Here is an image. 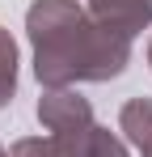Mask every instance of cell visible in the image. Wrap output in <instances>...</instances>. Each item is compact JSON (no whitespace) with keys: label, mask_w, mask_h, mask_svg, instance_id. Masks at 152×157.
Returning a JSON list of instances; mask_svg holds the SVG:
<instances>
[{"label":"cell","mask_w":152,"mask_h":157,"mask_svg":"<svg viewBox=\"0 0 152 157\" xmlns=\"http://www.w3.org/2000/svg\"><path fill=\"white\" fill-rule=\"evenodd\" d=\"M85 9L97 17L101 26L118 30L127 38H135V34H144L152 26V4L148 0H89Z\"/></svg>","instance_id":"3"},{"label":"cell","mask_w":152,"mask_h":157,"mask_svg":"<svg viewBox=\"0 0 152 157\" xmlns=\"http://www.w3.org/2000/svg\"><path fill=\"white\" fill-rule=\"evenodd\" d=\"M148 68H152V43H148Z\"/></svg>","instance_id":"8"},{"label":"cell","mask_w":152,"mask_h":157,"mask_svg":"<svg viewBox=\"0 0 152 157\" xmlns=\"http://www.w3.org/2000/svg\"><path fill=\"white\" fill-rule=\"evenodd\" d=\"M38 123L55 140H72V136H85L93 128V106L76 89H47L38 98Z\"/></svg>","instance_id":"2"},{"label":"cell","mask_w":152,"mask_h":157,"mask_svg":"<svg viewBox=\"0 0 152 157\" xmlns=\"http://www.w3.org/2000/svg\"><path fill=\"white\" fill-rule=\"evenodd\" d=\"M148 4H152V0H148Z\"/></svg>","instance_id":"10"},{"label":"cell","mask_w":152,"mask_h":157,"mask_svg":"<svg viewBox=\"0 0 152 157\" xmlns=\"http://www.w3.org/2000/svg\"><path fill=\"white\" fill-rule=\"evenodd\" d=\"M55 140V136H51ZM59 144V153L63 157H131V149H127L123 136H114L110 128H93L85 132V136H72V140H55Z\"/></svg>","instance_id":"4"},{"label":"cell","mask_w":152,"mask_h":157,"mask_svg":"<svg viewBox=\"0 0 152 157\" xmlns=\"http://www.w3.org/2000/svg\"><path fill=\"white\" fill-rule=\"evenodd\" d=\"M25 34L34 47V77L42 89L114 81L131 64V38L101 26L76 0H34L25 9Z\"/></svg>","instance_id":"1"},{"label":"cell","mask_w":152,"mask_h":157,"mask_svg":"<svg viewBox=\"0 0 152 157\" xmlns=\"http://www.w3.org/2000/svg\"><path fill=\"white\" fill-rule=\"evenodd\" d=\"M13 94H17V43L0 26V110L13 102Z\"/></svg>","instance_id":"6"},{"label":"cell","mask_w":152,"mask_h":157,"mask_svg":"<svg viewBox=\"0 0 152 157\" xmlns=\"http://www.w3.org/2000/svg\"><path fill=\"white\" fill-rule=\"evenodd\" d=\"M9 157H63L59 153V144L55 140H42V136H25V140H17L13 149H9Z\"/></svg>","instance_id":"7"},{"label":"cell","mask_w":152,"mask_h":157,"mask_svg":"<svg viewBox=\"0 0 152 157\" xmlns=\"http://www.w3.org/2000/svg\"><path fill=\"white\" fill-rule=\"evenodd\" d=\"M118 132L139 149V157H152V98H127L118 110Z\"/></svg>","instance_id":"5"},{"label":"cell","mask_w":152,"mask_h":157,"mask_svg":"<svg viewBox=\"0 0 152 157\" xmlns=\"http://www.w3.org/2000/svg\"><path fill=\"white\" fill-rule=\"evenodd\" d=\"M0 157H9V153H4V149H0Z\"/></svg>","instance_id":"9"}]
</instances>
